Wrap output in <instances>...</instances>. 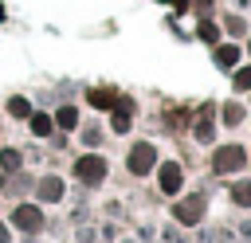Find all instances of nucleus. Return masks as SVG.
<instances>
[{
    "instance_id": "8",
    "label": "nucleus",
    "mask_w": 251,
    "mask_h": 243,
    "mask_svg": "<svg viewBox=\"0 0 251 243\" xmlns=\"http://www.w3.org/2000/svg\"><path fill=\"white\" fill-rule=\"evenodd\" d=\"M27 122H31V133H35V137H47V133L55 129V118H51V114H27Z\"/></svg>"
},
{
    "instance_id": "4",
    "label": "nucleus",
    "mask_w": 251,
    "mask_h": 243,
    "mask_svg": "<svg viewBox=\"0 0 251 243\" xmlns=\"http://www.w3.org/2000/svg\"><path fill=\"white\" fill-rule=\"evenodd\" d=\"M12 223H16L20 231H31V235H35V231L43 227V212H39L35 204H20V208L12 212Z\"/></svg>"
},
{
    "instance_id": "5",
    "label": "nucleus",
    "mask_w": 251,
    "mask_h": 243,
    "mask_svg": "<svg viewBox=\"0 0 251 243\" xmlns=\"http://www.w3.org/2000/svg\"><path fill=\"white\" fill-rule=\"evenodd\" d=\"M180 184H184V172H180V165L165 161V165H161V192L176 196V192H180Z\"/></svg>"
},
{
    "instance_id": "19",
    "label": "nucleus",
    "mask_w": 251,
    "mask_h": 243,
    "mask_svg": "<svg viewBox=\"0 0 251 243\" xmlns=\"http://www.w3.org/2000/svg\"><path fill=\"white\" fill-rule=\"evenodd\" d=\"M200 35L204 39H216V24H200Z\"/></svg>"
},
{
    "instance_id": "11",
    "label": "nucleus",
    "mask_w": 251,
    "mask_h": 243,
    "mask_svg": "<svg viewBox=\"0 0 251 243\" xmlns=\"http://www.w3.org/2000/svg\"><path fill=\"white\" fill-rule=\"evenodd\" d=\"M235 59H239V47H231V43L216 47V63H220V67H235Z\"/></svg>"
},
{
    "instance_id": "14",
    "label": "nucleus",
    "mask_w": 251,
    "mask_h": 243,
    "mask_svg": "<svg viewBox=\"0 0 251 243\" xmlns=\"http://www.w3.org/2000/svg\"><path fill=\"white\" fill-rule=\"evenodd\" d=\"M114 129H118V133L129 129V102H122V106L114 110Z\"/></svg>"
},
{
    "instance_id": "10",
    "label": "nucleus",
    "mask_w": 251,
    "mask_h": 243,
    "mask_svg": "<svg viewBox=\"0 0 251 243\" xmlns=\"http://www.w3.org/2000/svg\"><path fill=\"white\" fill-rule=\"evenodd\" d=\"M55 125H59V129H75V125H78V110H75V106H63V110L55 114Z\"/></svg>"
},
{
    "instance_id": "20",
    "label": "nucleus",
    "mask_w": 251,
    "mask_h": 243,
    "mask_svg": "<svg viewBox=\"0 0 251 243\" xmlns=\"http://www.w3.org/2000/svg\"><path fill=\"white\" fill-rule=\"evenodd\" d=\"M0 243H8V227L4 223H0Z\"/></svg>"
},
{
    "instance_id": "1",
    "label": "nucleus",
    "mask_w": 251,
    "mask_h": 243,
    "mask_svg": "<svg viewBox=\"0 0 251 243\" xmlns=\"http://www.w3.org/2000/svg\"><path fill=\"white\" fill-rule=\"evenodd\" d=\"M243 161H247V153L239 145H220L216 157H212V169L216 172H235V169H243Z\"/></svg>"
},
{
    "instance_id": "16",
    "label": "nucleus",
    "mask_w": 251,
    "mask_h": 243,
    "mask_svg": "<svg viewBox=\"0 0 251 243\" xmlns=\"http://www.w3.org/2000/svg\"><path fill=\"white\" fill-rule=\"evenodd\" d=\"M0 165H4L8 172H16V169H20V153H16V149H4V153H0Z\"/></svg>"
},
{
    "instance_id": "2",
    "label": "nucleus",
    "mask_w": 251,
    "mask_h": 243,
    "mask_svg": "<svg viewBox=\"0 0 251 243\" xmlns=\"http://www.w3.org/2000/svg\"><path fill=\"white\" fill-rule=\"evenodd\" d=\"M75 176H78L82 184H102V176H106V161H102V157H94V153H86V157H78Z\"/></svg>"
},
{
    "instance_id": "6",
    "label": "nucleus",
    "mask_w": 251,
    "mask_h": 243,
    "mask_svg": "<svg viewBox=\"0 0 251 243\" xmlns=\"http://www.w3.org/2000/svg\"><path fill=\"white\" fill-rule=\"evenodd\" d=\"M173 216H176L180 223H196V219L204 216V200H200V196H188V200H180V204L173 208Z\"/></svg>"
},
{
    "instance_id": "7",
    "label": "nucleus",
    "mask_w": 251,
    "mask_h": 243,
    "mask_svg": "<svg viewBox=\"0 0 251 243\" xmlns=\"http://www.w3.org/2000/svg\"><path fill=\"white\" fill-rule=\"evenodd\" d=\"M35 192H39V200H47V204H51V200H59V196H63V180H59V176H43V180L35 184Z\"/></svg>"
},
{
    "instance_id": "9",
    "label": "nucleus",
    "mask_w": 251,
    "mask_h": 243,
    "mask_svg": "<svg viewBox=\"0 0 251 243\" xmlns=\"http://www.w3.org/2000/svg\"><path fill=\"white\" fill-rule=\"evenodd\" d=\"M86 102H90V106H98V110H110V106H114V90H106V86H94V90L86 94Z\"/></svg>"
},
{
    "instance_id": "12",
    "label": "nucleus",
    "mask_w": 251,
    "mask_h": 243,
    "mask_svg": "<svg viewBox=\"0 0 251 243\" xmlns=\"http://www.w3.org/2000/svg\"><path fill=\"white\" fill-rule=\"evenodd\" d=\"M231 200H235L239 208H251V180H239V184L231 188Z\"/></svg>"
},
{
    "instance_id": "17",
    "label": "nucleus",
    "mask_w": 251,
    "mask_h": 243,
    "mask_svg": "<svg viewBox=\"0 0 251 243\" xmlns=\"http://www.w3.org/2000/svg\"><path fill=\"white\" fill-rule=\"evenodd\" d=\"M235 90H251V67L235 71Z\"/></svg>"
},
{
    "instance_id": "15",
    "label": "nucleus",
    "mask_w": 251,
    "mask_h": 243,
    "mask_svg": "<svg viewBox=\"0 0 251 243\" xmlns=\"http://www.w3.org/2000/svg\"><path fill=\"white\" fill-rule=\"evenodd\" d=\"M196 137H200V141H208V137H212V110H204V118L196 122Z\"/></svg>"
},
{
    "instance_id": "18",
    "label": "nucleus",
    "mask_w": 251,
    "mask_h": 243,
    "mask_svg": "<svg viewBox=\"0 0 251 243\" xmlns=\"http://www.w3.org/2000/svg\"><path fill=\"white\" fill-rule=\"evenodd\" d=\"M239 118H243V110H239L235 102H231V106H224V122H227V125H235Z\"/></svg>"
},
{
    "instance_id": "3",
    "label": "nucleus",
    "mask_w": 251,
    "mask_h": 243,
    "mask_svg": "<svg viewBox=\"0 0 251 243\" xmlns=\"http://www.w3.org/2000/svg\"><path fill=\"white\" fill-rule=\"evenodd\" d=\"M153 165H157V149H153L149 141H141V145L129 149V172H133V176H145Z\"/></svg>"
},
{
    "instance_id": "13",
    "label": "nucleus",
    "mask_w": 251,
    "mask_h": 243,
    "mask_svg": "<svg viewBox=\"0 0 251 243\" xmlns=\"http://www.w3.org/2000/svg\"><path fill=\"white\" fill-rule=\"evenodd\" d=\"M8 114H12V118H27V114H31L27 98H20V94H16V98H8Z\"/></svg>"
}]
</instances>
